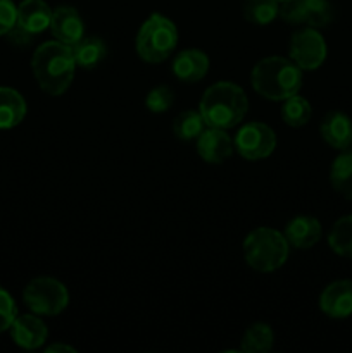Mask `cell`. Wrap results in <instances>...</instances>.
<instances>
[{
  "label": "cell",
  "instance_id": "cell-1",
  "mask_svg": "<svg viewBox=\"0 0 352 353\" xmlns=\"http://www.w3.org/2000/svg\"><path fill=\"white\" fill-rule=\"evenodd\" d=\"M31 68L35 79L45 93L62 95L75 78L76 61L72 48L62 41H45L35 50Z\"/></svg>",
  "mask_w": 352,
  "mask_h": 353
},
{
  "label": "cell",
  "instance_id": "cell-2",
  "mask_svg": "<svg viewBox=\"0 0 352 353\" xmlns=\"http://www.w3.org/2000/svg\"><path fill=\"white\" fill-rule=\"evenodd\" d=\"M247 109L248 100L244 90L235 83L219 81L206 90L199 112L202 114L206 126L230 130L242 123Z\"/></svg>",
  "mask_w": 352,
  "mask_h": 353
},
{
  "label": "cell",
  "instance_id": "cell-3",
  "mask_svg": "<svg viewBox=\"0 0 352 353\" xmlns=\"http://www.w3.org/2000/svg\"><path fill=\"white\" fill-rule=\"evenodd\" d=\"M252 88L268 100H286L302 86V69L285 57H266L254 65Z\"/></svg>",
  "mask_w": 352,
  "mask_h": 353
},
{
  "label": "cell",
  "instance_id": "cell-4",
  "mask_svg": "<svg viewBox=\"0 0 352 353\" xmlns=\"http://www.w3.org/2000/svg\"><path fill=\"white\" fill-rule=\"evenodd\" d=\"M289 250L285 234L271 228H257L244 241L245 262L257 272L278 271L289 259Z\"/></svg>",
  "mask_w": 352,
  "mask_h": 353
},
{
  "label": "cell",
  "instance_id": "cell-5",
  "mask_svg": "<svg viewBox=\"0 0 352 353\" xmlns=\"http://www.w3.org/2000/svg\"><path fill=\"white\" fill-rule=\"evenodd\" d=\"M178 30L175 23L161 14H152L137 34V52L148 64H159L175 52Z\"/></svg>",
  "mask_w": 352,
  "mask_h": 353
},
{
  "label": "cell",
  "instance_id": "cell-6",
  "mask_svg": "<svg viewBox=\"0 0 352 353\" xmlns=\"http://www.w3.org/2000/svg\"><path fill=\"white\" fill-rule=\"evenodd\" d=\"M24 303L37 316H59L69 303V293L54 278H37L23 292Z\"/></svg>",
  "mask_w": 352,
  "mask_h": 353
},
{
  "label": "cell",
  "instance_id": "cell-7",
  "mask_svg": "<svg viewBox=\"0 0 352 353\" xmlns=\"http://www.w3.org/2000/svg\"><path fill=\"white\" fill-rule=\"evenodd\" d=\"M280 17L293 26L320 30L333 21V7L328 0H286L280 2Z\"/></svg>",
  "mask_w": 352,
  "mask_h": 353
},
{
  "label": "cell",
  "instance_id": "cell-8",
  "mask_svg": "<svg viewBox=\"0 0 352 353\" xmlns=\"http://www.w3.org/2000/svg\"><path fill=\"white\" fill-rule=\"evenodd\" d=\"M326 54V41L314 28H304V30L297 31L290 40V59L302 71H314V69L321 68Z\"/></svg>",
  "mask_w": 352,
  "mask_h": 353
},
{
  "label": "cell",
  "instance_id": "cell-9",
  "mask_svg": "<svg viewBox=\"0 0 352 353\" xmlns=\"http://www.w3.org/2000/svg\"><path fill=\"white\" fill-rule=\"evenodd\" d=\"M233 145L245 161H261L275 152L276 134L268 124L247 123L240 128Z\"/></svg>",
  "mask_w": 352,
  "mask_h": 353
},
{
  "label": "cell",
  "instance_id": "cell-10",
  "mask_svg": "<svg viewBox=\"0 0 352 353\" xmlns=\"http://www.w3.org/2000/svg\"><path fill=\"white\" fill-rule=\"evenodd\" d=\"M320 309L331 319H345L352 316V279L330 283L320 296Z\"/></svg>",
  "mask_w": 352,
  "mask_h": 353
},
{
  "label": "cell",
  "instance_id": "cell-11",
  "mask_svg": "<svg viewBox=\"0 0 352 353\" xmlns=\"http://www.w3.org/2000/svg\"><path fill=\"white\" fill-rule=\"evenodd\" d=\"M48 28H50L52 34L57 38V41H62L69 47L78 43L85 33V24H83L81 16L75 7L69 6H61L52 12Z\"/></svg>",
  "mask_w": 352,
  "mask_h": 353
},
{
  "label": "cell",
  "instance_id": "cell-12",
  "mask_svg": "<svg viewBox=\"0 0 352 353\" xmlns=\"http://www.w3.org/2000/svg\"><path fill=\"white\" fill-rule=\"evenodd\" d=\"M233 147L230 134L226 133V130L219 128L204 130L197 138V152L209 164H223L233 154Z\"/></svg>",
  "mask_w": 352,
  "mask_h": 353
},
{
  "label": "cell",
  "instance_id": "cell-13",
  "mask_svg": "<svg viewBox=\"0 0 352 353\" xmlns=\"http://www.w3.org/2000/svg\"><path fill=\"white\" fill-rule=\"evenodd\" d=\"M47 334L48 331L43 321L31 314L17 316L10 324V336H12L14 343L26 350H35V348L41 347L47 340Z\"/></svg>",
  "mask_w": 352,
  "mask_h": 353
},
{
  "label": "cell",
  "instance_id": "cell-14",
  "mask_svg": "<svg viewBox=\"0 0 352 353\" xmlns=\"http://www.w3.org/2000/svg\"><path fill=\"white\" fill-rule=\"evenodd\" d=\"M171 69L179 81L197 83L209 71V57L199 48H186L176 55Z\"/></svg>",
  "mask_w": 352,
  "mask_h": 353
},
{
  "label": "cell",
  "instance_id": "cell-15",
  "mask_svg": "<svg viewBox=\"0 0 352 353\" xmlns=\"http://www.w3.org/2000/svg\"><path fill=\"white\" fill-rule=\"evenodd\" d=\"M285 238L292 247L306 250L314 247L321 240L323 228L321 223L313 216H297L285 226Z\"/></svg>",
  "mask_w": 352,
  "mask_h": 353
},
{
  "label": "cell",
  "instance_id": "cell-16",
  "mask_svg": "<svg viewBox=\"0 0 352 353\" xmlns=\"http://www.w3.org/2000/svg\"><path fill=\"white\" fill-rule=\"evenodd\" d=\"M320 133L323 140L337 150H345L352 141V121L347 114L340 110L328 112L323 117L320 126Z\"/></svg>",
  "mask_w": 352,
  "mask_h": 353
},
{
  "label": "cell",
  "instance_id": "cell-17",
  "mask_svg": "<svg viewBox=\"0 0 352 353\" xmlns=\"http://www.w3.org/2000/svg\"><path fill=\"white\" fill-rule=\"evenodd\" d=\"M52 10L43 0H23L17 7V24L37 34L50 26Z\"/></svg>",
  "mask_w": 352,
  "mask_h": 353
},
{
  "label": "cell",
  "instance_id": "cell-18",
  "mask_svg": "<svg viewBox=\"0 0 352 353\" xmlns=\"http://www.w3.org/2000/svg\"><path fill=\"white\" fill-rule=\"evenodd\" d=\"M26 116V102L14 88L0 86V130L17 126Z\"/></svg>",
  "mask_w": 352,
  "mask_h": 353
},
{
  "label": "cell",
  "instance_id": "cell-19",
  "mask_svg": "<svg viewBox=\"0 0 352 353\" xmlns=\"http://www.w3.org/2000/svg\"><path fill=\"white\" fill-rule=\"evenodd\" d=\"M71 48L76 65L85 69L97 68L107 55V45L99 37H83Z\"/></svg>",
  "mask_w": 352,
  "mask_h": 353
},
{
  "label": "cell",
  "instance_id": "cell-20",
  "mask_svg": "<svg viewBox=\"0 0 352 353\" xmlns=\"http://www.w3.org/2000/svg\"><path fill=\"white\" fill-rule=\"evenodd\" d=\"M330 183L337 193L352 200V152L342 150L330 169Z\"/></svg>",
  "mask_w": 352,
  "mask_h": 353
},
{
  "label": "cell",
  "instance_id": "cell-21",
  "mask_svg": "<svg viewBox=\"0 0 352 353\" xmlns=\"http://www.w3.org/2000/svg\"><path fill=\"white\" fill-rule=\"evenodd\" d=\"M275 333L266 323H255L248 326L242 336L240 350L247 353H266L273 348Z\"/></svg>",
  "mask_w": 352,
  "mask_h": 353
},
{
  "label": "cell",
  "instance_id": "cell-22",
  "mask_svg": "<svg viewBox=\"0 0 352 353\" xmlns=\"http://www.w3.org/2000/svg\"><path fill=\"white\" fill-rule=\"evenodd\" d=\"M242 12L248 23L266 26L278 17L280 2L278 0H244Z\"/></svg>",
  "mask_w": 352,
  "mask_h": 353
},
{
  "label": "cell",
  "instance_id": "cell-23",
  "mask_svg": "<svg viewBox=\"0 0 352 353\" xmlns=\"http://www.w3.org/2000/svg\"><path fill=\"white\" fill-rule=\"evenodd\" d=\"M328 245L340 257L352 259V214L344 216L331 226Z\"/></svg>",
  "mask_w": 352,
  "mask_h": 353
},
{
  "label": "cell",
  "instance_id": "cell-24",
  "mask_svg": "<svg viewBox=\"0 0 352 353\" xmlns=\"http://www.w3.org/2000/svg\"><path fill=\"white\" fill-rule=\"evenodd\" d=\"M204 126H206V123H204L202 114L195 112V110H185L173 123V133L179 140L190 141L200 137V133L204 131Z\"/></svg>",
  "mask_w": 352,
  "mask_h": 353
},
{
  "label": "cell",
  "instance_id": "cell-25",
  "mask_svg": "<svg viewBox=\"0 0 352 353\" xmlns=\"http://www.w3.org/2000/svg\"><path fill=\"white\" fill-rule=\"evenodd\" d=\"M311 114H313L311 103L304 97L299 95H293L290 99H286L282 107L283 121L292 128H300L309 123Z\"/></svg>",
  "mask_w": 352,
  "mask_h": 353
},
{
  "label": "cell",
  "instance_id": "cell-26",
  "mask_svg": "<svg viewBox=\"0 0 352 353\" xmlns=\"http://www.w3.org/2000/svg\"><path fill=\"white\" fill-rule=\"evenodd\" d=\"M173 100H175V95H173V90L169 86L161 85L152 88L150 92L145 97V107L152 112H166V110L171 109Z\"/></svg>",
  "mask_w": 352,
  "mask_h": 353
},
{
  "label": "cell",
  "instance_id": "cell-27",
  "mask_svg": "<svg viewBox=\"0 0 352 353\" xmlns=\"http://www.w3.org/2000/svg\"><path fill=\"white\" fill-rule=\"evenodd\" d=\"M17 317V307L14 299L0 286V333L10 330V324Z\"/></svg>",
  "mask_w": 352,
  "mask_h": 353
},
{
  "label": "cell",
  "instance_id": "cell-28",
  "mask_svg": "<svg viewBox=\"0 0 352 353\" xmlns=\"http://www.w3.org/2000/svg\"><path fill=\"white\" fill-rule=\"evenodd\" d=\"M17 23V7L12 0H0V37L7 34Z\"/></svg>",
  "mask_w": 352,
  "mask_h": 353
},
{
  "label": "cell",
  "instance_id": "cell-29",
  "mask_svg": "<svg viewBox=\"0 0 352 353\" xmlns=\"http://www.w3.org/2000/svg\"><path fill=\"white\" fill-rule=\"evenodd\" d=\"M33 38H35L33 33H30L28 30L21 28L17 23H16V26H14L9 33H7V40H9L10 43L17 48L30 47V45L33 43Z\"/></svg>",
  "mask_w": 352,
  "mask_h": 353
},
{
  "label": "cell",
  "instance_id": "cell-30",
  "mask_svg": "<svg viewBox=\"0 0 352 353\" xmlns=\"http://www.w3.org/2000/svg\"><path fill=\"white\" fill-rule=\"evenodd\" d=\"M47 353H55V352H62V353H66V352H71V353H75L76 350L72 347H69V345H64V343H54V345H50V347H47V350H45Z\"/></svg>",
  "mask_w": 352,
  "mask_h": 353
},
{
  "label": "cell",
  "instance_id": "cell-31",
  "mask_svg": "<svg viewBox=\"0 0 352 353\" xmlns=\"http://www.w3.org/2000/svg\"><path fill=\"white\" fill-rule=\"evenodd\" d=\"M345 150H351V152H352V141H351V145H349V147L345 148Z\"/></svg>",
  "mask_w": 352,
  "mask_h": 353
},
{
  "label": "cell",
  "instance_id": "cell-32",
  "mask_svg": "<svg viewBox=\"0 0 352 353\" xmlns=\"http://www.w3.org/2000/svg\"><path fill=\"white\" fill-rule=\"evenodd\" d=\"M278 2H286V0H278Z\"/></svg>",
  "mask_w": 352,
  "mask_h": 353
}]
</instances>
